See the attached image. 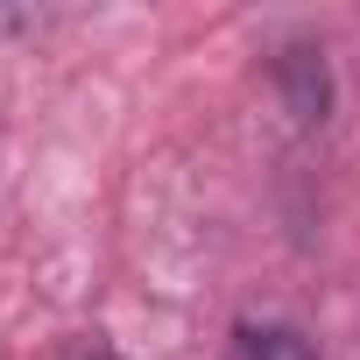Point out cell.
Instances as JSON below:
<instances>
[{
    "label": "cell",
    "mask_w": 360,
    "mask_h": 360,
    "mask_svg": "<svg viewBox=\"0 0 360 360\" xmlns=\"http://www.w3.org/2000/svg\"><path fill=\"white\" fill-rule=\"evenodd\" d=\"M233 346H240V360H318L311 353V339L297 332V325H276V318H248L240 332H233Z\"/></svg>",
    "instance_id": "6da1fadb"
},
{
    "label": "cell",
    "mask_w": 360,
    "mask_h": 360,
    "mask_svg": "<svg viewBox=\"0 0 360 360\" xmlns=\"http://www.w3.org/2000/svg\"><path fill=\"white\" fill-rule=\"evenodd\" d=\"M64 360H120V353H113V339H106V332H78V339L64 346Z\"/></svg>",
    "instance_id": "7a4b0ae2"
},
{
    "label": "cell",
    "mask_w": 360,
    "mask_h": 360,
    "mask_svg": "<svg viewBox=\"0 0 360 360\" xmlns=\"http://www.w3.org/2000/svg\"><path fill=\"white\" fill-rule=\"evenodd\" d=\"M29 22H36V15H22V8H15V15H8V8H0V36H22V29H29Z\"/></svg>",
    "instance_id": "3957f363"
}]
</instances>
